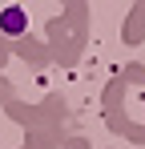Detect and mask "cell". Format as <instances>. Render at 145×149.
<instances>
[{"mask_svg": "<svg viewBox=\"0 0 145 149\" xmlns=\"http://www.w3.org/2000/svg\"><path fill=\"white\" fill-rule=\"evenodd\" d=\"M0 24H4V32H20V28H24V12H20V8H8Z\"/></svg>", "mask_w": 145, "mask_h": 149, "instance_id": "6da1fadb", "label": "cell"}]
</instances>
